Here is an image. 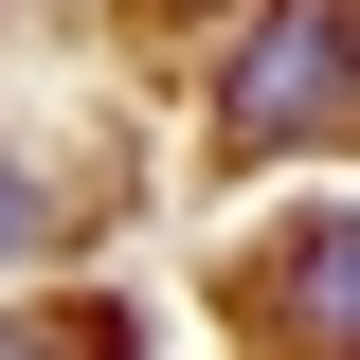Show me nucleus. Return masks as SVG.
Masks as SVG:
<instances>
[{
    "label": "nucleus",
    "instance_id": "1",
    "mask_svg": "<svg viewBox=\"0 0 360 360\" xmlns=\"http://www.w3.org/2000/svg\"><path fill=\"white\" fill-rule=\"evenodd\" d=\"M234 144H342V0H288L252 54H234Z\"/></svg>",
    "mask_w": 360,
    "mask_h": 360
},
{
    "label": "nucleus",
    "instance_id": "2",
    "mask_svg": "<svg viewBox=\"0 0 360 360\" xmlns=\"http://www.w3.org/2000/svg\"><path fill=\"white\" fill-rule=\"evenodd\" d=\"M342 307H360V252H342V198H324V217H307V252L270 270V324H288L307 360H342Z\"/></svg>",
    "mask_w": 360,
    "mask_h": 360
},
{
    "label": "nucleus",
    "instance_id": "3",
    "mask_svg": "<svg viewBox=\"0 0 360 360\" xmlns=\"http://www.w3.org/2000/svg\"><path fill=\"white\" fill-rule=\"evenodd\" d=\"M0 360H127L108 307H54V324H0Z\"/></svg>",
    "mask_w": 360,
    "mask_h": 360
},
{
    "label": "nucleus",
    "instance_id": "4",
    "mask_svg": "<svg viewBox=\"0 0 360 360\" xmlns=\"http://www.w3.org/2000/svg\"><path fill=\"white\" fill-rule=\"evenodd\" d=\"M37 234H54V198H37V180H18V162H0V270L37 252Z\"/></svg>",
    "mask_w": 360,
    "mask_h": 360
}]
</instances>
